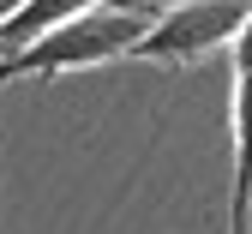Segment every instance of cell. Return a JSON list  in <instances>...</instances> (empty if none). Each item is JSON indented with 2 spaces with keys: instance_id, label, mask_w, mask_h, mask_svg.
I'll use <instances>...</instances> for the list:
<instances>
[{
  "instance_id": "obj_2",
  "label": "cell",
  "mask_w": 252,
  "mask_h": 234,
  "mask_svg": "<svg viewBox=\"0 0 252 234\" xmlns=\"http://www.w3.org/2000/svg\"><path fill=\"white\" fill-rule=\"evenodd\" d=\"M246 0H174L156 6V24L138 36V60H204L222 42H240Z\"/></svg>"
},
{
  "instance_id": "obj_4",
  "label": "cell",
  "mask_w": 252,
  "mask_h": 234,
  "mask_svg": "<svg viewBox=\"0 0 252 234\" xmlns=\"http://www.w3.org/2000/svg\"><path fill=\"white\" fill-rule=\"evenodd\" d=\"M18 6H24V0H0V24H6V18H12Z\"/></svg>"
},
{
  "instance_id": "obj_1",
  "label": "cell",
  "mask_w": 252,
  "mask_h": 234,
  "mask_svg": "<svg viewBox=\"0 0 252 234\" xmlns=\"http://www.w3.org/2000/svg\"><path fill=\"white\" fill-rule=\"evenodd\" d=\"M150 24H156V6L102 0V6L54 24L48 36L24 42L18 54H0V84H12V78H54V72H72V66H102L114 54H132Z\"/></svg>"
},
{
  "instance_id": "obj_3",
  "label": "cell",
  "mask_w": 252,
  "mask_h": 234,
  "mask_svg": "<svg viewBox=\"0 0 252 234\" xmlns=\"http://www.w3.org/2000/svg\"><path fill=\"white\" fill-rule=\"evenodd\" d=\"M90 6H102V0H24V6L0 24V54H18L24 42L48 36L54 24H66V18H78V12H90Z\"/></svg>"
}]
</instances>
